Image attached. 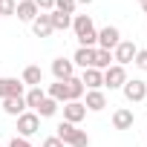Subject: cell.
I'll return each mask as SVG.
<instances>
[{"mask_svg": "<svg viewBox=\"0 0 147 147\" xmlns=\"http://www.w3.org/2000/svg\"><path fill=\"white\" fill-rule=\"evenodd\" d=\"M136 52H138V46H136L133 40H121V43L113 49V61H115L118 66H127V63H133Z\"/></svg>", "mask_w": 147, "mask_h": 147, "instance_id": "4", "label": "cell"}, {"mask_svg": "<svg viewBox=\"0 0 147 147\" xmlns=\"http://www.w3.org/2000/svg\"><path fill=\"white\" fill-rule=\"evenodd\" d=\"M124 84H127V69H124V66L113 63L110 69H104V87H110V90H121Z\"/></svg>", "mask_w": 147, "mask_h": 147, "instance_id": "5", "label": "cell"}, {"mask_svg": "<svg viewBox=\"0 0 147 147\" xmlns=\"http://www.w3.org/2000/svg\"><path fill=\"white\" fill-rule=\"evenodd\" d=\"M138 3H144V0H138Z\"/></svg>", "mask_w": 147, "mask_h": 147, "instance_id": "34", "label": "cell"}, {"mask_svg": "<svg viewBox=\"0 0 147 147\" xmlns=\"http://www.w3.org/2000/svg\"><path fill=\"white\" fill-rule=\"evenodd\" d=\"M18 9V0H0V18H12Z\"/></svg>", "mask_w": 147, "mask_h": 147, "instance_id": "27", "label": "cell"}, {"mask_svg": "<svg viewBox=\"0 0 147 147\" xmlns=\"http://www.w3.org/2000/svg\"><path fill=\"white\" fill-rule=\"evenodd\" d=\"M15 15H18V20H23V23H32V20L40 15V9L35 6V0H18V9H15Z\"/></svg>", "mask_w": 147, "mask_h": 147, "instance_id": "10", "label": "cell"}, {"mask_svg": "<svg viewBox=\"0 0 147 147\" xmlns=\"http://www.w3.org/2000/svg\"><path fill=\"white\" fill-rule=\"evenodd\" d=\"M121 92H124V98L130 101V104H138V101H144L147 98V84L141 81V78H127V84L121 87Z\"/></svg>", "mask_w": 147, "mask_h": 147, "instance_id": "3", "label": "cell"}, {"mask_svg": "<svg viewBox=\"0 0 147 147\" xmlns=\"http://www.w3.org/2000/svg\"><path fill=\"white\" fill-rule=\"evenodd\" d=\"M141 12H144V15H147V0H144V3H141Z\"/></svg>", "mask_w": 147, "mask_h": 147, "instance_id": "33", "label": "cell"}, {"mask_svg": "<svg viewBox=\"0 0 147 147\" xmlns=\"http://www.w3.org/2000/svg\"><path fill=\"white\" fill-rule=\"evenodd\" d=\"M78 3L75 0H55V12H63V15H75Z\"/></svg>", "mask_w": 147, "mask_h": 147, "instance_id": "25", "label": "cell"}, {"mask_svg": "<svg viewBox=\"0 0 147 147\" xmlns=\"http://www.w3.org/2000/svg\"><path fill=\"white\" fill-rule=\"evenodd\" d=\"M43 98H46V90H43V87H29V92L23 95V101H26V110L32 107V113H35V110L40 107V101H43Z\"/></svg>", "mask_w": 147, "mask_h": 147, "instance_id": "18", "label": "cell"}, {"mask_svg": "<svg viewBox=\"0 0 147 147\" xmlns=\"http://www.w3.org/2000/svg\"><path fill=\"white\" fill-rule=\"evenodd\" d=\"M43 147H63V141L58 136H49V138H43Z\"/></svg>", "mask_w": 147, "mask_h": 147, "instance_id": "31", "label": "cell"}, {"mask_svg": "<svg viewBox=\"0 0 147 147\" xmlns=\"http://www.w3.org/2000/svg\"><path fill=\"white\" fill-rule=\"evenodd\" d=\"M110 66H113V52H110V49H98V46H95V69H101V72H104V69H110Z\"/></svg>", "mask_w": 147, "mask_h": 147, "instance_id": "23", "label": "cell"}, {"mask_svg": "<svg viewBox=\"0 0 147 147\" xmlns=\"http://www.w3.org/2000/svg\"><path fill=\"white\" fill-rule=\"evenodd\" d=\"M52 75H55V81H69L72 75H75V63H72V58H55L52 61Z\"/></svg>", "mask_w": 147, "mask_h": 147, "instance_id": "7", "label": "cell"}, {"mask_svg": "<svg viewBox=\"0 0 147 147\" xmlns=\"http://www.w3.org/2000/svg\"><path fill=\"white\" fill-rule=\"evenodd\" d=\"M87 118V107H84V101H66L63 104V121H69V124H81Z\"/></svg>", "mask_w": 147, "mask_h": 147, "instance_id": "6", "label": "cell"}, {"mask_svg": "<svg viewBox=\"0 0 147 147\" xmlns=\"http://www.w3.org/2000/svg\"><path fill=\"white\" fill-rule=\"evenodd\" d=\"M133 63H136L141 72H147V49H138V52H136V58H133Z\"/></svg>", "mask_w": 147, "mask_h": 147, "instance_id": "28", "label": "cell"}, {"mask_svg": "<svg viewBox=\"0 0 147 147\" xmlns=\"http://www.w3.org/2000/svg\"><path fill=\"white\" fill-rule=\"evenodd\" d=\"M121 43V32L115 29V26H104V29H98V49H115Z\"/></svg>", "mask_w": 147, "mask_h": 147, "instance_id": "8", "label": "cell"}, {"mask_svg": "<svg viewBox=\"0 0 147 147\" xmlns=\"http://www.w3.org/2000/svg\"><path fill=\"white\" fill-rule=\"evenodd\" d=\"M0 147H3V144H0Z\"/></svg>", "mask_w": 147, "mask_h": 147, "instance_id": "35", "label": "cell"}, {"mask_svg": "<svg viewBox=\"0 0 147 147\" xmlns=\"http://www.w3.org/2000/svg\"><path fill=\"white\" fill-rule=\"evenodd\" d=\"M46 95H49V98H55L58 104H66V101H69V92H66V81H55V84H49Z\"/></svg>", "mask_w": 147, "mask_h": 147, "instance_id": "20", "label": "cell"}, {"mask_svg": "<svg viewBox=\"0 0 147 147\" xmlns=\"http://www.w3.org/2000/svg\"><path fill=\"white\" fill-rule=\"evenodd\" d=\"M72 63L81 66V69L95 66V49H90V46H78V49H75V55H72Z\"/></svg>", "mask_w": 147, "mask_h": 147, "instance_id": "12", "label": "cell"}, {"mask_svg": "<svg viewBox=\"0 0 147 147\" xmlns=\"http://www.w3.org/2000/svg\"><path fill=\"white\" fill-rule=\"evenodd\" d=\"M72 29H75L78 46H90V49L98 46V32H95L90 15H72Z\"/></svg>", "mask_w": 147, "mask_h": 147, "instance_id": "1", "label": "cell"}, {"mask_svg": "<svg viewBox=\"0 0 147 147\" xmlns=\"http://www.w3.org/2000/svg\"><path fill=\"white\" fill-rule=\"evenodd\" d=\"M69 147H90V136H87V130H75V136H72Z\"/></svg>", "mask_w": 147, "mask_h": 147, "instance_id": "26", "label": "cell"}, {"mask_svg": "<svg viewBox=\"0 0 147 147\" xmlns=\"http://www.w3.org/2000/svg\"><path fill=\"white\" fill-rule=\"evenodd\" d=\"M15 95H23V81L20 78H0V101L3 98H15Z\"/></svg>", "mask_w": 147, "mask_h": 147, "instance_id": "9", "label": "cell"}, {"mask_svg": "<svg viewBox=\"0 0 147 147\" xmlns=\"http://www.w3.org/2000/svg\"><path fill=\"white\" fill-rule=\"evenodd\" d=\"M32 32L35 38H49L55 29H52V20H49V12H40L35 20H32Z\"/></svg>", "mask_w": 147, "mask_h": 147, "instance_id": "13", "label": "cell"}, {"mask_svg": "<svg viewBox=\"0 0 147 147\" xmlns=\"http://www.w3.org/2000/svg\"><path fill=\"white\" fill-rule=\"evenodd\" d=\"M133 121H136V115H133L130 107H118V110L113 113V127H115V130H130Z\"/></svg>", "mask_w": 147, "mask_h": 147, "instance_id": "14", "label": "cell"}, {"mask_svg": "<svg viewBox=\"0 0 147 147\" xmlns=\"http://www.w3.org/2000/svg\"><path fill=\"white\" fill-rule=\"evenodd\" d=\"M66 92H69V101H81V95H84L87 90H84L81 78H75V75H72V78L66 81Z\"/></svg>", "mask_w": 147, "mask_h": 147, "instance_id": "22", "label": "cell"}, {"mask_svg": "<svg viewBox=\"0 0 147 147\" xmlns=\"http://www.w3.org/2000/svg\"><path fill=\"white\" fill-rule=\"evenodd\" d=\"M3 113L6 115H20V113H26V101H23V95H15V98H3Z\"/></svg>", "mask_w": 147, "mask_h": 147, "instance_id": "17", "label": "cell"}, {"mask_svg": "<svg viewBox=\"0 0 147 147\" xmlns=\"http://www.w3.org/2000/svg\"><path fill=\"white\" fill-rule=\"evenodd\" d=\"M49 20H52V29L55 32H66L69 26H72V15H63V12H49Z\"/></svg>", "mask_w": 147, "mask_h": 147, "instance_id": "19", "label": "cell"}, {"mask_svg": "<svg viewBox=\"0 0 147 147\" xmlns=\"http://www.w3.org/2000/svg\"><path fill=\"white\" fill-rule=\"evenodd\" d=\"M58 107H61V104H58L55 98H49V95H46V98L40 101V107H38L35 113H38V118H52V115L58 113Z\"/></svg>", "mask_w": 147, "mask_h": 147, "instance_id": "21", "label": "cell"}, {"mask_svg": "<svg viewBox=\"0 0 147 147\" xmlns=\"http://www.w3.org/2000/svg\"><path fill=\"white\" fill-rule=\"evenodd\" d=\"M75 3H87V6H90V3H95V0H75Z\"/></svg>", "mask_w": 147, "mask_h": 147, "instance_id": "32", "label": "cell"}, {"mask_svg": "<svg viewBox=\"0 0 147 147\" xmlns=\"http://www.w3.org/2000/svg\"><path fill=\"white\" fill-rule=\"evenodd\" d=\"M84 107H87L90 113H101V110L107 107V95H104L101 90H87V101H84Z\"/></svg>", "mask_w": 147, "mask_h": 147, "instance_id": "15", "label": "cell"}, {"mask_svg": "<svg viewBox=\"0 0 147 147\" xmlns=\"http://www.w3.org/2000/svg\"><path fill=\"white\" fill-rule=\"evenodd\" d=\"M9 147H35V144H32L29 138H20V136H15V138L9 141Z\"/></svg>", "mask_w": 147, "mask_h": 147, "instance_id": "29", "label": "cell"}, {"mask_svg": "<svg viewBox=\"0 0 147 147\" xmlns=\"http://www.w3.org/2000/svg\"><path fill=\"white\" fill-rule=\"evenodd\" d=\"M20 81H23L26 87H40V84H43V69L35 66V63L26 66V69H23V75H20Z\"/></svg>", "mask_w": 147, "mask_h": 147, "instance_id": "16", "label": "cell"}, {"mask_svg": "<svg viewBox=\"0 0 147 147\" xmlns=\"http://www.w3.org/2000/svg\"><path fill=\"white\" fill-rule=\"evenodd\" d=\"M81 84H84V90H101V87H104V72H101V69H95V66L84 69Z\"/></svg>", "mask_w": 147, "mask_h": 147, "instance_id": "11", "label": "cell"}, {"mask_svg": "<svg viewBox=\"0 0 147 147\" xmlns=\"http://www.w3.org/2000/svg\"><path fill=\"white\" fill-rule=\"evenodd\" d=\"M75 130H78L75 124H69V121H61V124H58V130H55V136H58L63 144H69V141H72V136H75Z\"/></svg>", "mask_w": 147, "mask_h": 147, "instance_id": "24", "label": "cell"}, {"mask_svg": "<svg viewBox=\"0 0 147 147\" xmlns=\"http://www.w3.org/2000/svg\"><path fill=\"white\" fill-rule=\"evenodd\" d=\"M35 6H38L40 12H52V9H55V0H35Z\"/></svg>", "mask_w": 147, "mask_h": 147, "instance_id": "30", "label": "cell"}, {"mask_svg": "<svg viewBox=\"0 0 147 147\" xmlns=\"http://www.w3.org/2000/svg\"><path fill=\"white\" fill-rule=\"evenodd\" d=\"M35 133H40V118H38V113H32V110L20 113V115H18V136H20V138H29V136H35Z\"/></svg>", "mask_w": 147, "mask_h": 147, "instance_id": "2", "label": "cell"}]
</instances>
